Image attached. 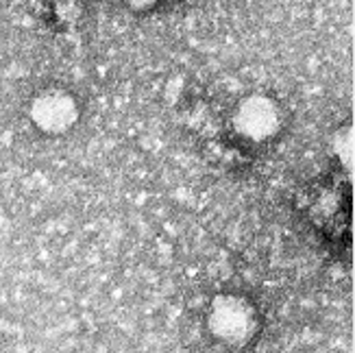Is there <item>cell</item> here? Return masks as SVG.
<instances>
[{"label":"cell","instance_id":"6da1fadb","mask_svg":"<svg viewBox=\"0 0 355 353\" xmlns=\"http://www.w3.org/2000/svg\"><path fill=\"white\" fill-rule=\"evenodd\" d=\"M209 332L225 345L242 347L249 343L257 332V316L253 305L234 295L216 297L209 316H207Z\"/></svg>","mask_w":355,"mask_h":353},{"label":"cell","instance_id":"7a4b0ae2","mask_svg":"<svg viewBox=\"0 0 355 353\" xmlns=\"http://www.w3.org/2000/svg\"><path fill=\"white\" fill-rule=\"evenodd\" d=\"M28 116L40 131L49 135H61L76 125V120H79V107H76L72 94L53 87L40 92L33 98Z\"/></svg>","mask_w":355,"mask_h":353},{"label":"cell","instance_id":"3957f363","mask_svg":"<svg viewBox=\"0 0 355 353\" xmlns=\"http://www.w3.org/2000/svg\"><path fill=\"white\" fill-rule=\"evenodd\" d=\"M234 122L242 135L259 142L277 133V129L282 125V114L275 101L261 94H253L240 103Z\"/></svg>","mask_w":355,"mask_h":353},{"label":"cell","instance_id":"277c9868","mask_svg":"<svg viewBox=\"0 0 355 353\" xmlns=\"http://www.w3.org/2000/svg\"><path fill=\"white\" fill-rule=\"evenodd\" d=\"M331 146L340 164L349 173H353V127H343L338 131L331 140Z\"/></svg>","mask_w":355,"mask_h":353},{"label":"cell","instance_id":"5b68a950","mask_svg":"<svg viewBox=\"0 0 355 353\" xmlns=\"http://www.w3.org/2000/svg\"><path fill=\"white\" fill-rule=\"evenodd\" d=\"M155 3H157V0H127V5H129V7H133V9H137V11L148 9V7L155 5Z\"/></svg>","mask_w":355,"mask_h":353}]
</instances>
